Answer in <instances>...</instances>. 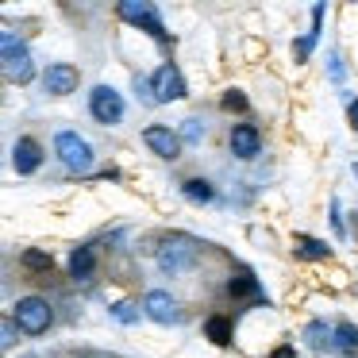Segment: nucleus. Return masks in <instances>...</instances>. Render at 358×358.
<instances>
[{
    "label": "nucleus",
    "instance_id": "nucleus-1",
    "mask_svg": "<svg viewBox=\"0 0 358 358\" xmlns=\"http://www.w3.org/2000/svg\"><path fill=\"white\" fill-rule=\"evenodd\" d=\"M116 16L124 20V24L147 31L150 39L158 43V47H170V31H166V24L158 20V8H155V4H147V0H120V4H116Z\"/></svg>",
    "mask_w": 358,
    "mask_h": 358
},
{
    "label": "nucleus",
    "instance_id": "nucleus-2",
    "mask_svg": "<svg viewBox=\"0 0 358 358\" xmlns=\"http://www.w3.org/2000/svg\"><path fill=\"white\" fill-rule=\"evenodd\" d=\"M12 320H16V327L24 335H43L50 331V324H55V312H50V304L43 301V296H20L16 304H12Z\"/></svg>",
    "mask_w": 358,
    "mask_h": 358
},
{
    "label": "nucleus",
    "instance_id": "nucleus-3",
    "mask_svg": "<svg viewBox=\"0 0 358 358\" xmlns=\"http://www.w3.org/2000/svg\"><path fill=\"white\" fill-rule=\"evenodd\" d=\"M55 155L70 173H89L93 170V147L78 131H58L55 135Z\"/></svg>",
    "mask_w": 358,
    "mask_h": 358
},
{
    "label": "nucleus",
    "instance_id": "nucleus-4",
    "mask_svg": "<svg viewBox=\"0 0 358 358\" xmlns=\"http://www.w3.org/2000/svg\"><path fill=\"white\" fill-rule=\"evenodd\" d=\"M0 47H4V78H8V85H27L35 78V62L27 55V47L12 31L0 35Z\"/></svg>",
    "mask_w": 358,
    "mask_h": 358
},
{
    "label": "nucleus",
    "instance_id": "nucleus-5",
    "mask_svg": "<svg viewBox=\"0 0 358 358\" xmlns=\"http://www.w3.org/2000/svg\"><path fill=\"white\" fill-rule=\"evenodd\" d=\"M147 89H150V101H155V104H173V101H181V96L189 93L185 78H181V70L173 62L158 66V70L150 73Z\"/></svg>",
    "mask_w": 358,
    "mask_h": 358
},
{
    "label": "nucleus",
    "instance_id": "nucleus-6",
    "mask_svg": "<svg viewBox=\"0 0 358 358\" xmlns=\"http://www.w3.org/2000/svg\"><path fill=\"white\" fill-rule=\"evenodd\" d=\"M89 112H93V120L101 127H112V124L124 120V96L112 85H96L93 93H89Z\"/></svg>",
    "mask_w": 358,
    "mask_h": 358
},
{
    "label": "nucleus",
    "instance_id": "nucleus-7",
    "mask_svg": "<svg viewBox=\"0 0 358 358\" xmlns=\"http://www.w3.org/2000/svg\"><path fill=\"white\" fill-rule=\"evenodd\" d=\"M143 143H147V150H150V155H158L162 162L181 158V135L173 131V127H166V124L143 127Z\"/></svg>",
    "mask_w": 358,
    "mask_h": 358
},
{
    "label": "nucleus",
    "instance_id": "nucleus-8",
    "mask_svg": "<svg viewBox=\"0 0 358 358\" xmlns=\"http://www.w3.org/2000/svg\"><path fill=\"white\" fill-rule=\"evenodd\" d=\"M78 81H81V73H78L73 62H50L47 70H43V89H47L50 96L78 93Z\"/></svg>",
    "mask_w": 358,
    "mask_h": 358
},
{
    "label": "nucleus",
    "instance_id": "nucleus-9",
    "mask_svg": "<svg viewBox=\"0 0 358 358\" xmlns=\"http://www.w3.org/2000/svg\"><path fill=\"white\" fill-rule=\"evenodd\" d=\"M143 316H150L155 324H178L181 308L166 289H150V293H143Z\"/></svg>",
    "mask_w": 358,
    "mask_h": 358
},
{
    "label": "nucleus",
    "instance_id": "nucleus-10",
    "mask_svg": "<svg viewBox=\"0 0 358 358\" xmlns=\"http://www.w3.org/2000/svg\"><path fill=\"white\" fill-rule=\"evenodd\" d=\"M227 147H231L235 158L250 162V158H258V150H262V131H258L255 124H235L231 135H227Z\"/></svg>",
    "mask_w": 358,
    "mask_h": 358
},
{
    "label": "nucleus",
    "instance_id": "nucleus-11",
    "mask_svg": "<svg viewBox=\"0 0 358 358\" xmlns=\"http://www.w3.org/2000/svg\"><path fill=\"white\" fill-rule=\"evenodd\" d=\"M12 166H16V173H35L43 166V147L31 139V135H20L16 147H12Z\"/></svg>",
    "mask_w": 358,
    "mask_h": 358
},
{
    "label": "nucleus",
    "instance_id": "nucleus-12",
    "mask_svg": "<svg viewBox=\"0 0 358 358\" xmlns=\"http://www.w3.org/2000/svg\"><path fill=\"white\" fill-rule=\"evenodd\" d=\"M93 273H96V250L89 247V243L73 247L70 250V278L81 285V281H93Z\"/></svg>",
    "mask_w": 358,
    "mask_h": 358
},
{
    "label": "nucleus",
    "instance_id": "nucleus-13",
    "mask_svg": "<svg viewBox=\"0 0 358 358\" xmlns=\"http://www.w3.org/2000/svg\"><path fill=\"white\" fill-rule=\"evenodd\" d=\"M189 262H193V247H185V243H166L162 250H158V266H162L166 273H181L189 270Z\"/></svg>",
    "mask_w": 358,
    "mask_h": 358
},
{
    "label": "nucleus",
    "instance_id": "nucleus-14",
    "mask_svg": "<svg viewBox=\"0 0 358 358\" xmlns=\"http://www.w3.org/2000/svg\"><path fill=\"white\" fill-rule=\"evenodd\" d=\"M324 4H316L312 8V27H308V35H304L301 43H293V58L296 62H308V55H312V47H316V39H320V24H324Z\"/></svg>",
    "mask_w": 358,
    "mask_h": 358
},
{
    "label": "nucleus",
    "instance_id": "nucleus-15",
    "mask_svg": "<svg viewBox=\"0 0 358 358\" xmlns=\"http://www.w3.org/2000/svg\"><path fill=\"white\" fill-rule=\"evenodd\" d=\"M227 293L231 296H250V301H262V289H258V281H255V273L250 270H239V273H231V281H227Z\"/></svg>",
    "mask_w": 358,
    "mask_h": 358
},
{
    "label": "nucleus",
    "instance_id": "nucleus-16",
    "mask_svg": "<svg viewBox=\"0 0 358 358\" xmlns=\"http://www.w3.org/2000/svg\"><path fill=\"white\" fill-rule=\"evenodd\" d=\"M181 196L193 204H208V201H216V189H212L208 178H185L181 181Z\"/></svg>",
    "mask_w": 358,
    "mask_h": 358
},
{
    "label": "nucleus",
    "instance_id": "nucleus-17",
    "mask_svg": "<svg viewBox=\"0 0 358 358\" xmlns=\"http://www.w3.org/2000/svg\"><path fill=\"white\" fill-rule=\"evenodd\" d=\"M231 320L224 316V312H216V316H208L204 320V339H212L216 343V347H227V343H231Z\"/></svg>",
    "mask_w": 358,
    "mask_h": 358
},
{
    "label": "nucleus",
    "instance_id": "nucleus-18",
    "mask_svg": "<svg viewBox=\"0 0 358 358\" xmlns=\"http://www.w3.org/2000/svg\"><path fill=\"white\" fill-rule=\"evenodd\" d=\"M293 250L301 258H312V262H320V258H331V247H327L324 239H312V235H296L293 239Z\"/></svg>",
    "mask_w": 358,
    "mask_h": 358
},
{
    "label": "nucleus",
    "instance_id": "nucleus-19",
    "mask_svg": "<svg viewBox=\"0 0 358 358\" xmlns=\"http://www.w3.org/2000/svg\"><path fill=\"white\" fill-rule=\"evenodd\" d=\"M331 347L355 358V355H358V327H355V324H335V339H331Z\"/></svg>",
    "mask_w": 358,
    "mask_h": 358
},
{
    "label": "nucleus",
    "instance_id": "nucleus-20",
    "mask_svg": "<svg viewBox=\"0 0 358 358\" xmlns=\"http://www.w3.org/2000/svg\"><path fill=\"white\" fill-rule=\"evenodd\" d=\"M20 266L31 270V273H50L55 270V258H50L47 250H24V255H20Z\"/></svg>",
    "mask_w": 358,
    "mask_h": 358
},
{
    "label": "nucleus",
    "instance_id": "nucleus-21",
    "mask_svg": "<svg viewBox=\"0 0 358 358\" xmlns=\"http://www.w3.org/2000/svg\"><path fill=\"white\" fill-rule=\"evenodd\" d=\"M304 339H308V343H312V347H316V350H324L327 343L335 339V327H327L324 320H312V324L304 327Z\"/></svg>",
    "mask_w": 358,
    "mask_h": 358
},
{
    "label": "nucleus",
    "instance_id": "nucleus-22",
    "mask_svg": "<svg viewBox=\"0 0 358 358\" xmlns=\"http://www.w3.org/2000/svg\"><path fill=\"white\" fill-rule=\"evenodd\" d=\"M220 108H224V112H247V108H250V101L239 93V89H227V93L220 96Z\"/></svg>",
    "mask_w": 358,
    "mask_h": 358
},
{
    "label": "nucleus",
    "instance_id": "nucleus-23",
    "mask_svg": "<svg viewBox=\"0 0 358 358\" xmlns=\"http://www.w3.org/2000/svg\"><path fill=\"white\" fill-rule=\"evenodd\" d=\"M112 316H116L120 324H135V320H139L143 312H135V304H131V301H120V304H112Z\"/></svg>",
    "mask_w": 358,
    "mask_h": 358
},
{
    "label": "nucleus",
    "instance_id": "nucleus-24",
    "mask_svg": "<svg viewBox=\"0 0 358 358\" xmlns=\"http://www.w3.org/2000/svg\"><path fill=\"white\" fill-rule=\"evenodd\" d=\"M181 139H189V143L201 139V120H185V131H181Z\"/></svg>",
    "mask_w": 358,
    "mask_h": 358
},
{
    "label": "nucleus",
    "instance_id": "nucleus-25",
    "mask_svg": "<svg viewBox=\"0 0 358 358\" xmlns=\"http://www.w3.org/2000/svg\"><path fill=\"white\" fill-rule=\"evenodd\" d=\"M270 358H296V347H293V343H281V347L270 350Z\"/></svg>",
    "mask_w": 358,
    "mask_h": 358
},
{
    "label": "nucleus",
    "instance_id": "nucleus-26",
    "mask_svg": "<svg viewBox=\"0 0 358 358\" xmlns=\"http://www.w3.org/2000/svg\"><path fill=\"white\" fill-rule=\"evenodd\" d=\"M347 120H350V127L358 131V101H350V104H347Z\"/></svg>",
    "mask_w": 358,
    "mask_h": 358
},
{
    "label": "nucleus",
    "instance_id": "nucleus-27",
    "mask_svg": "<svg viewBox=\"0 0 358 358\" xmlns=\"http://www.w3.org/2000/svg\"><path fill=\"white\" fill-rule=\"evenodd\" d=\"M78 358H85V355H78Z\"/></svg>",
    "mask_w": 358,
    "mask_h": 358
}]
</instances>
